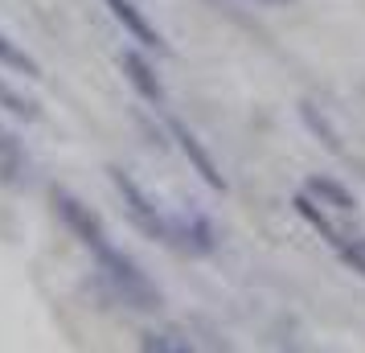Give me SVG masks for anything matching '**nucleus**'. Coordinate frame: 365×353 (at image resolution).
I'll use <instances>...</instances> for the list:
<instances>
[{
	"label": "nucleus",
	"instance_id": "7",
	"mask_svg": "<svg viewBox=\"0 0 365 353\" xmlns=\"http://www.w3.org/2000/svg\"><path fill=\"white\" fill-rule=\"evenodd\" d=\"M103 4L111 9V17H115L119 25H123V29L140 41V46H148V50H165V37H160V29H156V25H152V21L135 9L132 0H103Z\"/></svg>",
	"mask_w": 365,
	"mask_h": 353
},
{
	"label": "nucleus",
	"instance_id": "4",
	"mask_svg": "<svg viewBox=\"0 0 365 353\" xmlns=\"http://www.w3.org/2000/svg\"><path fill=\"white\" fill-rule=\"evenodd\" d=\"M173 247L185 255H210L217 247V235L201 210H181L173 214Z\"/></svg>",
	"mask_w": 365,
	"mask_h": 353
},
{
	"label": "nucleus",
	"instance_id": "14",
	"mask_svg": "<svg viewBox=\"0 0 365 353\" xmlns=\"http://www.w3.org/2000/svg\"><path fill=\"white\" fill-rule=\"evenodd\" d=\"M263 4H292V0H263Z\"/></svg>",
	"mask_w": 365,
	"mask_h": 353
},
{
	"label": "nucleus",
	"instance_id": "10",
	"mask_svg": "<svg viewBox=\"0 0 365 353\" xmlns=\"http://www.w3.org/2000/svg\"><path fill=\"white\" fill-rule=\"evenodd\" d=\"M0 66L17 70V74H25V78H41V66H37V58L21 50V46H17V41H13L9 34H0Z\"/></svg>",
	"mask_w": 365,
	"mask_h": 353
},
{
	"label": "nucleus",
	"instance_id": "12",
	"mask_svg": "<svg viewBox=\"0 0 365 353\" xmlns=\"http://www.w3.org/2000/svg\"><path fill=\"white\" fill-rule=\"evenodd\" d=\"M0 107H4L9 116H17V119H41V107H37L29 95H21L9 78H0Z\"/></svg>",
	"mask_w": 365,
	"mask_h": 353
},
{
	"label": "nucleus",
	"instance_id": "13",
	"mask_svg": "<svg viewBox=\"0 0 365 353\" xmlns=\"http://www.w3.org/2000/svg\"><path fill=\"white\" fill-rule=\"evenodd\" d=\"M140 345H144V349H165V353H189L193 349V341H185V337L173 333V329H165V333L152 329V333L140 337Z\"/></svg>",
	"mask_w": 365,
	"mask_h": 353
},
{
	"label": "nucleus",
	"instance_id": "2",
	"mask_svg": "<svg viewBox=\"0 0 365 353\" xmlns=\"http://www.w3.org/2000/svg\"><path fill=\"white\" fill-rule=\"evenodd\" d=\"M107 177H111V185H115L119 202H123V210H128V218L144 230L148 238H156V242H168L173 247V218H168L160 205L152 202L148 193H144V185L135 181L132 173H123L119 165L107 168Z\"/></svg>",
	"mask_w": 365,
	"mask_h": 353
},
{
	"label": "nucleus",
	"instance_id": "8",
	"mask_svg": "<svg viewBox=\"0 0 365 353\" xmlns=\"http://www.w3.org/2000/svg\"><path fill=\"white\" fill-rule=\"evenodd\" d=\"M0 181L4 185H25L29 181V156L9 128H0Z\"/></svg>",
	"mask_w": 365,
	"mask_h": 353
},
{
	"label": "nucleus",
	"instance_id": "5",
	"mask_svg": "<svg viewBox=\"0 0 365 353\" xmlns=\"http://www.w3.org/2000/svg\"><path fill=\"white\" fill-rule=\"evenodd\" d=\"M168 132H173V144H177V148L185 152V160H189V165L197 168V177H201V181H205L210 189H217V193H222V189H226V177L217 173L214 156L205 152V144H201L197 135L189 132V128H185V123H181L177 116H168Z\"/></svg>",
	"mask_w": 365,
	"mask_h": 353
},
{
	"label": "nucleus",
	"instance_id": "6",
	"mask_svg": "<svg viewBox=\"0 0 365 353\" xmlns=\"http://www.w3.org/2000/svg\"><path fill=\"white\" fill-rule=\"evenodd\" d=\"M119 70H123V78L135 86V95H140L144 103H152V107H165V86H160V78H156V70H152L135 50L119 53Z\"/></svg>",
	"mask_w": 365,
	"mask_h": 353
},
{
	"label": "nucleus",
	"instance_id": "9",
	"mask_svg": "<svg viewBox=\"0 0 365 353\" xmlns=\"http://www.w3.org/2000/svg\"><path fill=\"white\" fill-rule=\"evenodd\" d=\"M304 193H308V198H316L320 205L336 210V214H345V218H353V214H357V202H353V193H349L341 181H332V177H308Z\"/></svg>",
	"mask_w": 365,
	"mask_h": 353
},
{
	"label": "nucleus",
	"instance_id": "3",
	"mask_svg": "<svg viewBox=\"0 0 365 353\" xmlns=\"http://www.w3.org/2000/svg\"><path fill=\"white\" fill-rule=\"evenodd\" d=\"M50 202H53V210H58V218L66 222V230L78 242H83L86 251H99L103 242H111L107 238V226H103V218L91 210L86 202H78L70 189H62V185H53L50 189Z\"/></svg>",
	"mask_w": 365,
	"mask_h": 353
},
{
	"label": "nucleus",
	"instance_id": "11",
	"mask_svg": "<svg viewBox=\"0 0 365 353\" xmlns=\"http://www.w3.org/2000/svg\"><path fill=\"white\" fill-rule=\"evenodd\" d=\"M329 247L341 255V259H345V263L357 271V275H365V235H357V230L349 226V230H341V235L332 238Z\"/></svg>",
	"mask_w": 365,
	"mask_h": 353
},
{
	"label": "nucleus",
	"instance_id": "1",
	"mask_svg": "<svg viewBox=\"0 0 365 353\" xmlns=\"http://www.w3.org/2000/svg\"><path fill=\"white\" fill-rule=\"evenodd\" d=\"M95 255V263H99L103 280L115 287V296L123 304H132V308H144V312H152V308H160V292H156V284H152L148 275L140 271V263L135 259H128V255L119 251L115 242H103Z\"/></svg>",
	"mask_w": 365,
	"mask_h": 353
}]
</instances>
